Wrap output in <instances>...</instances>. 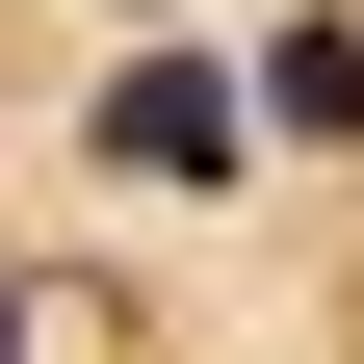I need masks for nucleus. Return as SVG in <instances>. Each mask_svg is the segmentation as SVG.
Returning <instances> with one entry per match:
<instances>
[{
  "instance_id": "nucleus-1",
  "label": "nucleus",
  "mask_w": 364,
  "mask_h": 364,
  "mask_svg": "<svg viewBox=\"0 0 364 364\" xmlns=\"http://www.w3.org/2000/svg\"><path fill=\"white\" fill-rule=\"evenodd\" d=\"M105 156L130 182H235V78H208V53H130L105 78Z\"/></svg>"
},
{
  "instance_id": "nucleus-2",
  "label": "nucleus",
  "mask_w": 364,
  "mask_h": 364,
  "mask_svg": "<svg viewBox=\"0 0 364 364\" xmlns=\"http://www.w3.org/2000/svg\"><path fill=\"white\" fill-rule=\"evenodd\" d=\"M260 130H364V26H287L260 53Z\"/></svg>"
},
{
  "instance_id": "nucleus-3",
  "label": "nucleus",
  "mask_w": 364,
  "mask_h": 364,
  "mask_svg": "<svg viewBox=\"0 0 364 364\" xmlns=\"http://www.w3.org/2000/svg\"><path fill=\"white\" fill-rule=\"evenodd\" d=\"M0 364H26V287H0Z\"/></svg>"
}]
</instances>
